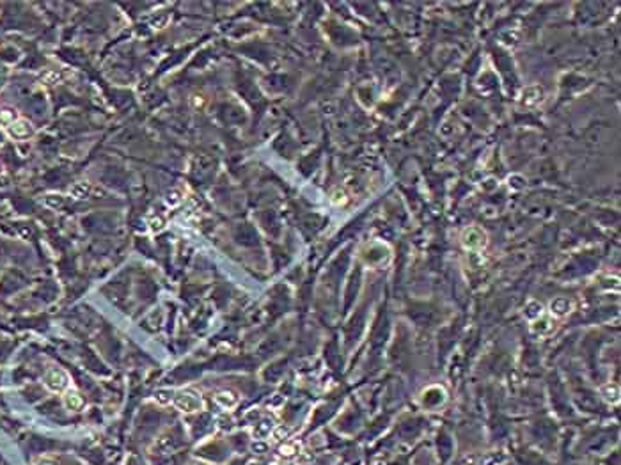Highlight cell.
<instances>
[{
	"mask_svg": "<svg viewBox=\"0 0 621 465\" xmlns=\"http://www.w3.org/2000/svg\"><path fill=\"white\" fill-rule=\"evenodd\" d=\"M460 244L465 251L469 252H480L487 247L488 244V237H487V231L481 229L480 225H469L461 231L460 235Z\"/></svg>",
	"mask_w": 621,
	"mask_h": 465,
	"instance_id": "cell-1",
	"label": "cell"
},
{
	"mask_svg": "<svg viewBox=\"0 0 621 465\" xmlns=\"http://www.w3.org/2000/svg\"><path fill=\"white\" fill-rule=\"evenodd\" d=\"M174 405L178 410L185 412V414H196L204 408V400L197 391L194 389H185L180 393H174Z\"/></svg>",
	"mask_w": 621,
	"mask_h": 465,
	"instance_id": "cell-2",
	"label": "cell"
},
{
	"mask_svg": "<svg viewBox=\"0 0 621 465\" xmlns=\"http://www.w3.org/2000/svg\"><path fill=\"white\" fill-rule=\"evenodd\" d=\"M43 382L52 393H66L69 389V375L61 368H52L46 371Z\"/></svg>",
	"mask_w": 621,
	"mask_h": 465,
	"instance_id": "cell-3",
	"label": "cell"
},
{
	"mask_svg": "<svg viewBox=\"0 0 621 465\" xmlns=\"http://www.w3.org/2000/svg\"><path fill=\"white\" fill-rule=\"evenodd\" d=\"M34 125H32L29 119L25 118H18L11 126L8 128V135L13 137L15 141H25V139H31L34 135Z\"/></svg>",
	"mask_w": 621,
	"mask_h": 465,
	"instance_id": "cell-4",
	"label": "cell"
},
{
	"mask_svg": "<svg viewBox=\"0 0 621 465\" xmlns=\"http://www.w3.org/2000/svg\"><path fill=\"white\" fill-rule=\"evenodd\" d=\"M96 194V187L91 183V181H77L69 187V195L77 201H85V199H91L92 195Z\"/></svg>",
	"mask_w": 621,
	"mask_h": 465,
	"instance_id": "cell-5",
	"label": "cell"
},
{
	"mask_svg": "<svg viewBox=\"0 0 621 465\" xmlns=\"http://www.w3.org/2000/svg\"><path fill=\"white\" fill-rule=\"evenodd\" d=\"M541 99H543V89L540 85H529L520 94V103L524 107H536Z\"/></svg>",
	"mask_w": 621,
	"mask_h": 465,
	"instance_id": "cell-6",
	"label": "cell"
},
{
	"mask_svg": "<svg viewBox=\"0 0 621 465\" xmlns=\"http://www.w3.org/2000/svg\"><path fill=\"white\" fill-rule=\"evenodd\" d=\"M548 309H550V316L563 318V316H566V314L570 313L571 309H573V302H571L570 298H566V297H557V298H554V300L550 302Z\"/></svg>",
	"mask_w": 621,
	"mask_h": 465,
	"instance_id": "cell-7",
	"label": "cell"
},
{
	"mask_svg": "<svg viewBox=\"0 0 621 465\" xmlns=\"http://www.w3.org/2000/svg\"><path fill=\"white\" fill-rule=\"evenodd\" d=\"M273 428H275V424H273V419H270V417H265V419H261L259 423H257L256 426L252 428L254 438H256V440H265L266 437H270V435H272Z\"/></svg>",
	"mask_w": 621,
	"mask_h": 465,
	"instance_id": "cell-8",
	"label": "cell"
},
{
	"mask_svg": "<svg viewBox=\"0 0 621 465\" xmlns=\"http://www.w3.org/2000/svg\"><path fill=\"white\" fill-rule=\"evenodd\" d=\"M215 401H217V405H219V407H222V408H226V410H231V408H234L238 405V401H240V398H238V394L234 393V391H220V393H217V396H215Z\"/></svg>",
	"mask_w": 621,
	"mask_h": 465,
	"instance_id": "cell-9",
	"label": "cell"
},
{
	"mask_svg": "<svg viewBox=\"0 0 621 465\" xmlns=\"http://www.w3.org/2000/svg\"><path fill=\"white\" fill-rule=\"evenodd\" d=\"M64 405L69 408V410L78 412V410H82V408H84L85 400L82 398V394L78 393V391L71 389V391H66V393H64Z\"/></svg>",
	"mask_w": 621,
	"mask_h": 465,
	"instance_id": "cell-10",
	"label": "cell"
},
{
	"mask_svg": "<svg viewBox=\"0 0 621 465\" xmlns=\"http://www.w3.org/2000/svg\"><path fill=\"white\" fill-rule=\"evenodd\" d=\"M185 199H187V190H185L183 187H174V188H169L167 194H165V204L169 206V208H176V206H180Z\"/></svg>",
	"mask_w": 621,
	"mask_h": 465,
	"instance_id": "cell-11",
	"label": "cell"
},
{
	"mask_svg": "<svg viewBox=\"0 0 621 465\" xmlns=\"http://www.w3.org/2000/svg\"><path fill=\"white\" fill-rule=\"evenodd\" d=\"M69 76V71H64V69H50V71H46L43 75L41 82L45 85H59L66 80Z\"/></svg>",
	"mask_w": 621,
	"mask_h": 465,
	"instance_id": "cell-12",
	"label": "cell"
},
{
	"mask_svg": "<svg viewBox=\"0 0 621 465\" xmlns=\"http://www.w3.org/2000/svg\"><path fill=\"white\" fill-rule=\"evenodd\" d=\"M531 328H533L534 334H540V335L548 334V332H550V330L554 328L552 318H550V316H545V314H541L540 318L533 320V325H531Z\"/></svg>",
	"mask_w": 621,
	"mask_h": 465,
	"instance_id": "cell-13",
	"label": "cell"
},
{
	"mask_svg": "<svg viewBox=\"0 0 621 465\" xmlns=\"http://www.w3.org/2000/svg\"><path fill=\"white\" fill-rule=\"evenodd\" d=\"M279 453H280V456H284V458L296 456V454L300 453V442H296V440H288V442H284L282 446H280Z\"/></svg>",
	"mask_w": 621,
	"mask_h": 465,
	"instance_id": "cell-14",
	"label": "cell"
},
{
	"mask_svg": "<svg viewBox=\"0 0 621 465\" xmlns=\"http://www.w3.org/2000/svg\"><path fill=\"white\" fill-rule=\"evenodd\" d=\"M16 119L18 118H16V112L13 110V108H9V107L0 108V128H6V130H8Z\"/></svg>",
	"mask_w": 621,
	"mask_h": 465,
	"instance_id": "cell-15",
	"label": "cell"
},
{
	"mask_svg": "<svg viewBox=\"0 0 621 465\" xmlns=\"http://www.w3.org/2000/svg\"><path fill=\"white\" fill-rule=\"evenodd\" d=\"M602 396L605 398L610 403H617L619 401V387L616 384H607L602 387Z\"/></svg>",
	"mask_w": 621,
	"mask_h": 465,
	"instance_id": "cell-16",
	"label": "cell"
},
{
	"mask_svg": "<svg viewBox=\"0 0 621 465\" xmlns=\"http://www.w3.org/2000/svg\"><path fill=\"white\" fill-rule=\"evenodd\" d=\"M541 314H543V305H541L540 302H529V304H527V309H525V316L529 318L531 321L536 320V318H540Z\"/></svg>",
	"mask_w": 621,
	"mask_h": 465,
	"instance_id": "cell-17",
	"label": "cell"
},
{
	"mask_svg": "<svg viewBox=\"0 0 621 465\" xmlns=\"http://www.w3.org/2000/svg\"><path fill=\"white\" fill-rule=\"evenodd\" d=\"M154 401H157V403H160V405H169L171 401L174 400V393L173 391H169V389H160V391H157V393H154Z\"/></svg>",
	"mask_w": 621,
	"mask_h": 465,
	"instance_id": "cell-18",
	"label": "cell"
},
{
	"mask_svg": "<svg viewBox=\"0 0 621 465\" xmlns=\"http://www.w3.org/2000/svg\"><path fill=\"white\" fill-rule=\"evenodd\" d=\"M165 224H167V222H165V218L160 217V215H154V217H151L149 222H147L151 232H160L162 229L165 227Z\"/></svg>",
	"mask_w": 621,
	"mask_h": 465,
	"instance_id": "cell-19",
	"label": "cell"
},
{
	"mask_svg": "<svg viewBox=\"0 0 621 465\" xmlns=\"http://www.w3.org/2000/svg\"><path fill=\"white\" fill-rule=\"evenodd\" d=\"M330 201H332L336 206H345L346 202H348V194H346L345 190H341V188H338V190L332 192V197H330Z\"/></svg>",
	"mask_w": 621,
	"mask_h": 465,
	"instance_id": "cell-20",
	"label": "cell"
},
{
	"mask_svg": "<svg viewBox=\"0 0 621 465\" xmlns=\"http://www.w3.org/2000/svg\"><path fill=\"white\" fill-rule=\"evenodd\" d=\"M288 435H289V428L282 426V424L275 426L273 428V431H272V437L275 438V440H284V438H288Z\"/></svg>",
	"mask_w": 621,
	"mask_h": 465,
	"instance_id": "cell-21",
	"label": "cell"
},
{
	"mask_svg": "<svg viewBox=\"0 0 621 465\" xmlns=\"http://www.w3.org/2000/svg\"><path fill=\"white\" fill-rule=\"evenodd\" d=\"M45 204H46V206H52V208H59V206L64 204V199H62V195H57V194L46 195V197H45Z\"/></svg>",
	"mask_w": 621,
	"mask_h": 465,
	"instance_id": "cell-22",
	"label": "cell"
},
{
	"mask_svg": "<svg viewBox=\"0 0 621 465\" xmlns=\"http://www.w3.org/2000/svg\"><path fill=\"white\" fill-rule=\"evenodd\" d=\"M252 449L256 451V453H265V451L268 449V446H266L265 440H263V442H261V440H256V442L252 444Z\"/></svg>",
	"mask_w": 621,
	"mask_h": 465,
	"instance_id": "cell-23",
	"label": "cell"
},
{
	"mask_svg": "<svg viewBox=\"0 0 621 465\" xmlns=\"http://www.w3.org/2000/svg\"><path fill=\"white\" fill-rule=\"evenodd\" d=\"M0 171H2V167H0Z\"/></svg>",
	"mask_w": 621,
	"mask_h": 465,
	"instance_id": "cell-24",
	"label": "cell"
}]
</instances>
